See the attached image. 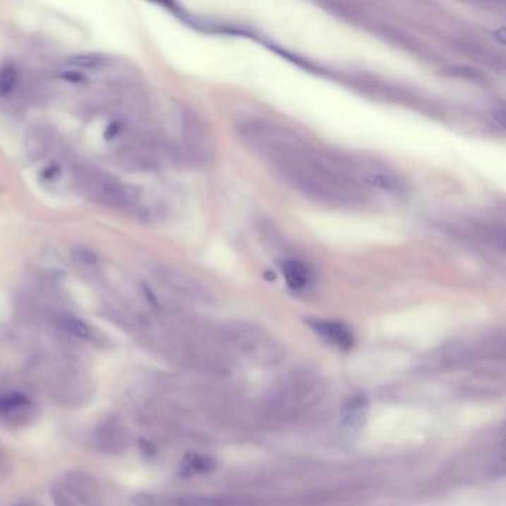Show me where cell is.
Here are the masks:
<instances>
[{
	"mask_svg": "<svg viewBox=\"0 0 506 506\" xmlns=\"http://www.w3.org/2000/svg\"><path fill=\"white\" fill-rule=\"evenodd\" d=\"M239 133L284 181L308 199L330 207H354L364 202V189L348 167L331 162L290 129L253 121Z\"/></svg>",
	"mask_w": 506,
	"mask_h": 506,
	"instance_id": "6da1fadb",
	"label": "cell"
},
{
	"mask_svg": "<svg viewBox=\"0 0 506 506\" xmlns=\"http://www.w3.org/2000/svg\"><path fill=\"white\" fill-rule=\"evenodd\" d=\"M352 176L356 183L367 189L385 192L389 195H402L407 192V183L395 171L374 162H358L352 165Z\"/></svg>",
	"mask_w": 506,
	"mask_h": 506,
	"instance_id": "7a4b0ae2",
	"label": "cell"
},
{
	"mask_svg": "<svg viewBox=\"0 0 506 506\" xmlns=\"http://www.w3.org/2000/svg\"><path fill=\"white\" fill-rule=\"evenodd\" d=\"M63 488L85 506L103 505V490L94 476L85 471H68L63 476Z\"/></svg>",
	"mask_w": 506,
	"mask_h": 506,
	"instance_id": "3957f363",
	"label": "cell"
},
{
	"mask_svg": "<svg viewBox=\"0 0 506 506\" xmlns=\"http://www.w3.org/2000/svg\"><path fill=\"white\" fill-rule=\"evenodd\" d=\"M155 275L162 282H165L168 287H171L172 290H176L177 293H181L186 297L195 299V300L208 299L207 291L200 287V284H198L191 277H187V275H184L183 272L169 269V267H157L155 270Z\"/></svg>",
	"mask_w": 506,
	"mask_h": 506,
	"instance_id": "277c9868",
	"label": "cell"
},
{
	"mask_svg": "<svg viewBox=\"0 0 506 506\" xmlns=\"http://www.w3.org/2000/svg\"><path fill=\"white\" fill-rule=\"evenodd\" d=\"M308 323L324 340L337 346L339 349L349 351L354 346L352 331L344 324L327 320H309Z\"/></svg>",
	"mask_w": 506,
	"mask_h": 506,
	"instance_id": "5b68a950",
	"label": "cell"
},
{
	"mask_svg": "<svg viewBox=\"0 0 506 506\" xmlns=\"http://www.w3.org/2000/svg\"><path fill=\"white\" fill-rule=\"evenodd\" d=\"M282 275L293 291H305L315 279L313 269L303 260L290 258L282 263Z\"/></svg>",
	"mask_w": 506,
	"mask_h": 506,
	"instance_id": "8992f818",
	"label": "cell"
},
{
	"mask_svg": "<svg viewBox=\"0 0 506 506\" xmlns=\"http://www.w3.org/2000/svg\"><path fill=\"white\" fill-rule=\"evenodd\" d=\"M100 447L106 453H121L128 447V435L126 432L116 423H106L98 430Z\"/></svg>",
	"mask_w": 506,
	"mask_h": 506,
	"instance_id": "52a82bcc",
	"label": "cell"
},
{
	"mask_svg": "<svg viewBox=\"0 0 506 506\" xmlns=\"http://www.w3.org/2000/svg\"><path fill=\"white\" fill-rule=\"evenodd\" d=\"M59 324L63 330H66L68 335L76 336L79 339H90L92 331L91 327L86 324L85 321H82L80 318L71 315V313H63L59 318Z\"/></svg>",
	"mask_w": 506,
	"mask_h": 506,
	"instance_id": "ba28073f",
	"label": "cell"
},
{
	"mask_svg": "<svg viewBox=\"0 0 506 506\" xmlns=\"http://www.w3.org/2000/svg\"><path fill=\"white\" fill-rule=\"evenodd\" d=\"M30 406V398L21 392H9L0 395V417L8 416L16 410Z\"/></svg>",
	"mask_w": 506,
	"mask_h": 506,
	"instance_id": "9c48e42d",
	"label": "cell"
},
{
	"mask_svg": "<svg viewBox=\"0 0 506 506\" xmlns=\"http://www.w3.org/2000/svg\"><path fill=\"white\" fill-rule=\"evenodd\" d=\"M214 466L212 460L207 456H200V454H193L186 457L184 460V469L189 474H196V472H208L211 471Z\"/></svg>",
	"mask_w": 506,
	"mask_h": 506,
	"instance_id": "30bf717a",
	"label": "cell"
},
{
	"mask_svg": "<svg viewBox=\"0 0 506 506\" xmlns=\"http://www.w3.org/2000/svg\"><path fill=\"white\" fill-rule=\"evenodd\" d=\"M17 82H18L17 70L12 66H5L2 70H0V92L9 94L13 88H16Z\"/></svg>",
	"mask_w": 506,
	"mask_h": 506,
	"instance_id": "8fae6325",
	"label": "cell"
},
{
	"mask_svg": "<svg viewBox=\"0 0 506 506\" xmlns=\"http://www.w3.org/2000/svg\"><path fill=\"white\" fill-rule=\"evenodd\" d=\"M70 64L79 67V68H98L101 64H103V59L100 55L95 54H85V55H76L73 59H70Z\"/></svg>",
	"mask_w": 506,
	"mask_h": 506,
	"instance_id": "7c38bea8",
	"label": "cell"
},
{
	"mask_svg": "<svg viewBox=\"0 0 506 506\" xmlns=\"http://www.w3.org/2000/svg\"><path fill=\"white\" fill-rule=\"evenodd\" d=\"M366 410V402L364 399H354L351 402V407L346 410V422L349 425H355V423H361L363 422V413Z\"/></svg>",
	"mask_w": 506,
	"mask_h": 506,
	"instance_id": "4fadbf2b",
	"label": "cell"
},
{
	"mask_svg": "<svg viewBox=\"0 0 506 506\" xmlns=\"http://www.w3.org/2000/svg\"><path fill=\"white\" fill-rule=\"evenodd\" d=\"M51 499L54 502L55 506H76V503L71 499V496L67 493V491L63 487H56L54 486L49 491Z\"/></svg>",
	"mask_w": 506,
	"mask_h": 506,
	"instance_id": "5bb4252c",
	"label": "cell"
},
{
	"mask_svg": "<svg viewBox=\"0 0 506 506\" xmlns=\"http://www.w3.org/2000/svg\"><path fill=\"white\" fill-rule=\"evenodd\" d=\"M75 255V258L78 260V263L83 265V266H95L98 263V257L97 254L90 250V248H75L73 253H71Z\"/></svg>",
	"mask_w": 506,
	"mask_h": 506,
	"instance_id": "9a60e30c",
	"label": "cell"
},
{
	"mask_svg": "<svg viewBox=\"0 0 506 506\" xmlns=\"http://www.w3.org/2000/svg\"><path fill=\"white\" fill-rule=\"evenodd\" d=\"M138 447H140V452L143 453V456L146 457H152L155 454V447L152 442H149L147 440H140L138 441Z\"/></svg>",
	"mask_w": 506,
	"mask_h": 506,
	"instance_id": "2e32d148",
	"label": "cell"
},
{
	"mask_svg": "<svg viewBox=\"0 0 506 506\" xmlns=\"http://www.w3.org/2000/svg\"><path fill=\"white\" fill-rule=\"evenodd\" d=\"M17 506H23V505H17Z\"/></svg>",
	"mask_w": 506,
	"mask_h": 506,
	"instance_id": "e0dca14e",
	"label": "cell"
}]
</instances>
